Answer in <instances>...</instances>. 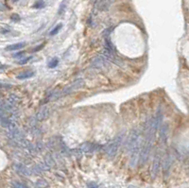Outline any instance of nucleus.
<instances>
[{"instance_id":"ddd939ff","label":"nucleus","mask_w":189,"mask_h":188,"mask_svg":"<svg viewBox=\"0 0 189 188\" xmlns=\"http://www.w3.org/2000/svg\"><path fill=\"white\" fill-rule=\"evenodd\" d=\"M43 7H44V2L40 1V2H38V3H36V4H35L34 8H43Z\"/></svg>"},{"instance_id":"0eeeda50","label":"nucleus","mask_w":189,"mask_h":188,"mask_svg":"<svg viewBox=\"0 0 189 188\" xmlns=\"http://www.w3.org/2000/svg\"><path fill=\"white\" fill-rule=\"evenodd\" d=\"M33 76H34L33 72L30 71V72H23V73L17 75L16 78L18 79H30L31 77H33Z\"/></svg>"},{"instance_id":"39448f33","label":"nucleus","mask_w":189,"mask_h":188,"mask_svg":"<svg viewBox=\"0 0 189 188\" xmlns=\"http://www.w3.org/2000/svg\"><path fill=\"white\" fill-rule=\"evenodd\" d=\"M50 108L49 107H44V108H42V109L39 111V113L37 114V119L38 120H45V118H47L49 116V114H50Z\"/></svg>"},{"instance_id":"2eb2a0df","label":"nucleus","mask_w":189,"mask_h":188,"mask_svg":"<svg viewBox=\"0 0 189 188\" xmlns=\"http://www.w3.org/2000/svg\"><path fill=\"white\" fill-rule=\"evenodd\" d=\"M45 46V44H42L41 45H39V46H37V48H35L34 49H33V52H36V51H39L40 49H42Z\"/></svg>"},{"instance_id":"9d476101","label":"nucleus","mask_w":189,"mask_h":188,"mask_svg":"<svg viewBox=\"0 0 189 188\" xmlns=\"http://www.w3.org/2000/svg\"><path fill=\"white\" fill-rule=\"evenodd\" d=\"M62 27H63V25L62 24H59L58 26H56L54 28H53V30L50 31V35L51 36H53V35H56L57 33H58V32L60 31V28H62Z\"/></svg>"},{"instance_id":"f3484780","label":"nucleus","mask_w":189,"mask_h":188,"mask_svg":"<svg viewBox=\"0 0 189 188\" xmlns=\"http://www.w3.org/2000/svg\"><path fill=\"white\" fill-rule=\"evenodd\" d=\"M25 54V51H22V52H19V53H16L15 55H13V57H20V56H22V55H24Z\"/></svg>"},{"instance_id":"f257e3e1","label":"nucleus","mask_w":189,"mask_h":188,"mask_svg":"<svg viewBox=\"0 0 189 188\" xmlns=\"http://www.w3.org/2000/svg\"><path fill=\"white\" fill-rule=\"evenodd\" d=\"M138 146H140V133L137 129H134L131 132L126 141V149L133 151Z\"/></svg>"},{"instance_id":"423d86ee","label":"nucleus","mask_w":189,"mask_h":188,"mask_svg":"<svg viewBox=\"0 0 189 188\" xmlns=\"http://www.w3.org/2000/svg\"><path fill=\"white\" fill-rule=\"evenodd\" d=\"M26 45L25 43H16V44L10 45L6 48L7 51H15V50H20L24 48V46Z\"/></svg>"},{"instance_id":"6e6552de","label":"nucleus","mask_w":189,"mask_h":188,"mask_svg":"<svg viewBox=\"0 0 189 188\" xmlns=\"http://www.w3.org/2000/svg\"><path fill=\"white\" fill-rule=\"evenodd\" d=\"M160 137L162 138L163 142H166V140L167 138V126L164 125L161 128V131H160Z\"/></svg>"},{"instance_id":"f8f14e48","label":"nucleus","mask_w":189,"mask_h":188,"mask_svg":"<svg viewBox=\"0 0 189 188\" xmlns=\"http://www.w3.org/2000/svg\"><path fill=\"white\" fill-rule=\"evenodd\" d=\"M13 187H14V188H27L26 185H24V184L20 183V182H16V183H14Z\"/></svg>"},{"instance_id":"20e7f679","label":"nucleus","mask_w":189,"mask_h":188,"mask_svg":"<svg viewBox=\"0 0 189 188\" xmlns=\"http://www.w3.org/2000/svg\"><path fill=\"white\" fill-rule=\"evenodd\" d=\"M83 83L84 82H83L82 79H78V81H76L74 83H72L70 86H67V87H65V89H63V95H67V94L72 93L73 91H75V90L80 88L81 86L83 85Z\"/></svg>"},{"instance_id":"a211bd4d","label":"nucleus","mask_w":189,"mask_h":188,"mask_svg":"<svg viewBox=\"0 0 189 188\" xmlns=\"http://www.w3.org/2000/svg\"><path fill=\"white\" fill-rule=\"evenodd\" d=\"M12 1H13V2H17L18 0H12Z\"/></svg>"},{"instance_id":"4468645a","label":"nucleus","mask_w":189,"mask_h":188,"mask_svg":"<svg viewBox=\"0 0 189 188\" xmlns=\"http://www.w3.org/2000/svg\"><path fill=\"white\" fill-rule=\"evenodd\" d=\"M12 20L13 21H19L20 20V17L18 14H12Z\"/></svg>"},{"instance_id":"1a4fd4ad","label":"nucleus","mask_w":189,"mask_h":188,"mask_svg":"<svg viewBox=\"0 0 189 188\" xmlns=\"http://www.w3.org/2000/svg\"><path fill=\"white\" fill-rule=\"evenodd\" d=\"M68 1L69 0H63V2L60 3V8H59V14H62L63 12H65V10L67 7V3H68Z\"/></svg>"},{"instance_id":"9b49d317","label":"nucleus","mask_w":189,"mask_h":188,"mask_svg":"<svg viewBox=\"0 0 189 188\" xmlns=\"http://www.w3.org/2000/svg\"><path fill=\"white\" fill-rule=\"evenodd\" d=\"M58 64H59V60L58 59H53L52 61H49L48 66L50 68H54V67H56L57 65H58Z\"/></svg>"},{"instance_id":"dca6fc26","label":"nucleus","mask_w":189,"mask_h":188,"mask_svg":"<svg viewBox=\"0 0 189 188\" xmlns=\"http://www.w3.org/2000/svg\"><path fill=\"white\" fill-rule=\"evenodd\" d=\"M30 59V58H27V59H26V60H23V61H19V64H26L27 61H28V60Z\"/></svg>"},{"instance_id":"7ed1b4c3","label":"nucleus","mask_w":189,"mask_h":188,"mask_svg":"<svg viewBox=\"0 0 189 188\" xmlns=\"http://www.w3.org/2000/svg\"><path fill=\"white\" fill-rule=\"evenodd\" d=\"M109 65V61L105 56H97L92 61V66L95 68H103Z\"/></svg>"},{"instance_id":"f03ea898","label":"nucleus","mask_w":189,"mask_h":188,"mask_svg":"<svg viewBox=\"0 0 189 188\" xmlns=\"http://www.w3.org/2000/svg\"><path fill=\"white\" fill-rule=\"evenodd\" d=\"M123 136H124L123 133H120L119 135H117L115 138L109 144V146L107 147V149H106V152L109 156H113V155H115V153L117 152V150H118L120 145H121V142H122V140H123Z\"/></svg>"}]
</instances>
